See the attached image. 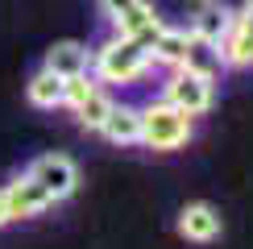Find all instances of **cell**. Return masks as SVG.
Segmentation results:
<instances>
[{
    "label": "cell",
    "instance_id": "ac0fdd59",
    "mask_svg": "<svg viewBox=\"0 0 253 249\" xmlns=\"http://www.w3.org/2000/svg\"><path fill=\"white\" fill-rule=\"evenodd\" d=\"M237 17H241V21H245V25H253V0H245V4H241V8H237Z\"/></svg>",
    "mask_w": 253,
    "mask_h": 249
},
{
    "label": "cell",
    "instance_id": "6da1fadb",
    "mask_svg": "<svg viewBox=\"0 0 253 249\" xmlns=\"http://www.w3.org/2000/svg\"><path fill=\"white\" fill-rule=\"evenodd\" d=\"M150 71H154V62H150L141 42L108 34L104 42L91 46V75H96L104 87H133V83L145 79Z\"/></svg>",
    "mask_w": 253,
    "mask_h": 249
},
{
    "label": "cell",
    "instance_id": "30bf717a",
    "mask_svg": "<svg viewBox=\"0 0 253 249\" xmlns=\"http://www.w3.org/2000/svg\"><path fill=\"white\" fill-rule=\"evenodd\" d=\"M108 25H112V34H117V38H129V42H141V46H150L166 21L158 17V8L150 4V0H141V4H133L129 13H121L117 21H108Z\"/></svg>",
    "mask_w": 253,
    "mask_h": 249
},
{
    "label": "cell",
    "instance_id": "2e32d148",
    "mask_svg": "<svg viewBox=\"0 0 253 249\" xmlns=\"http://www.w3.org/2000/svg\"><path fill=\"white\" fill-rule=\"evenodd\" d=\"M133 4H141V0H96V13H100L104 21H117L121 13H129Z\"/></svg>",
    "mask_w": 253,
    "mask_h": 249
},
{
    "label": "cell",
    "instance_id": "5b68a950",
    "mask_svg": "<svg viewBox=\"0 0 253 249\" xmlns=\"http://www.w3.org/2000/svg\"><path fill=\"white\" fill-rule=\"evenodd\" d=\"M174 233L191 245H212L220 233H224V220H220V208L208 204V200H195V204H183L174 216Z\"/></svg>",
    "mask_w": 253,
    "mask_h": 249
},
{
    "label": "cell",
    "instance_id": "7c38bea8",
    "mask_svg": "<svg viewBox=\"0 0 253 249\" xmlns=\"http://www.w3.org/2000/svg\"><path fill=\"white\" fill-rule=\"evenodd\" d=\"M220 58H224V71H245L253 67V25H245V21H233V29H228L224 38L216 42Z\"/></svg>",
    "mask_w": 253,
    "mask_h": 249
},
{
    "label": "cell",
    "instance_id": "ba28073f",
    "mask_svg": "<svg viewBox=\"0 0 253 249\" xmlns=\"http://www.w3.org/2000/svg\"><path fill=\"white\" fill-rule=\"evenodd\" d=\"M42 67L54 71L58 79H71V75H87L91 71V46L87 42H75V38H62L42 54Z\"/></svg>",
    "mask_w": 253,
    "mask_h": 249
},
{
    "label": "cell",
    "instance_id": "7a4b0ae2",
    "mask_svg": "<svg viewBox=\"0 0 253 249\" xmlns=\"http://www.w3.org/2000/svg\"><path fill=\"white\" fill-rule=\"evenodd\" d=\"M195 137V121L187 112H178L174 104H166L162 96L141 104V145L154 154H174Z\"/></svg>",
    "mask_w": 253,
    "mask_h": 249
},
{
    "label": "cell",
    "instance_id": "277c9868",
    "mask_svg": "<svg viewBox=\"0 0 253 249\" xmlns=\"http://www.w3.org/2000/svg\"><path fill=\"white\" fill-rule=\"evenodd\" d=\"M25 174H29V179H34L54 204H67L71 195L79 191V183H83L79 162L71 158V154H54V150H50V154H38V158L25 166Z\"/></svg>",
    "mask_w": 253,
    "mask_h": 249
},
{
    "label": "cell",
    "instance_id": "9c48e42d",
    "mask_svg": "<svg viewBox=\"0 0 253 249\" xmlns=\"http://www.w3.org/2000/svg\"><path fill=\"white\" fill-rule=\"evenodd\" d=\"M187 50H191V29H187V25H162V29H158V38L145 46V54H150L154 67L174 71V67H183V62H187Z\"/></svg>",
    "mask_w": 253,
    "mask_h": 249
},
{
    "label": "cell",
    "instance_id": "9a60e30c",
    "mask_svg": "<svg viewBox=\"0 0 253 249\" xmlns=\"http://www.w3.org/2000/svg\"><path fill=\"white\" fill-rule=\"evenodd\" d=\"M187 71H195V75H204V79H220L224 75V58H220V50H216V42H204V38H191V50H187V62H183Z\"/></svg>",
    "mask_w": 253,
    "mask_h": 249
},
{
    "label": "cell",
    "instance_id": "5bb4252c",
    "mask_svg": "<svg viewBox=\"0 0 253 249\" xmlns=\"http://www.w3.org/2000/svg\"><path fill=\"white\" fill-rule=\"evenodd\" d=\"M112 104H117V100H112V91L100 83V87L91 91L83 104H75V108H71V117H75V124H79L83 133H100L104 121H108V112H112Z\"/></svg>",
    "mask_w": 253,
    "mask_h": 249
},
{
    "label": "cell",
    "instance_id": "3957f363",
    "mask_svg": "<svg viewBox=\"0 0 253 249\" xmlns=\"http://www.w3.org/2000/svg\"><path fill=\"white\" fill-rule=\"evenodd\" d=\"M162 100L174 104L178 112H187L195 121V117H204V112L216 108V83L195 75V71H187V67H174L162 79Z\"/></svg>",
    "mask_w": 253,
    "mask_h": 249
},
{
    "label": "cell",
    "instance_id": "52a82bcc",
    "mask_svg": "<svg viewBox=\"0 0 253 249\" xmlns=\"http://www.w3.org/2000/svg\"><path fill=\"white\" fill-rule=\"evenodd\" d=\"M233 21H237V8H228L224 0H191L187 4V29H191V38L220 42L233 29Z\"/></svg>",
    "mask_w": 253,
    "mask_h": 249
},
{
    "label": "cell",
    "instance_id": "4fadbf2b",
    "mask_svg": "<svg viewBox=\"0 0 253 249\" xmlns=\"http://www.w3.org/2000/svg\"><path fill=\"white\" fill-rule=\"evenodd\" d=\"M25 104H29V108H38V112L62 108V79L54 75V71L38 67L34 75L25 79Z\"/></svg>",
    "mask_w": 253,
    "mask_h": 249
},
{
    "label": "cell",
    "instance_id": "8fae6325",
    "mask_svg": "<svg viewBox=\"0 0 253 249\" xmlns=\"http://www.w3.org/2000/svg\"><path fill=\"white\" fill-rule=\"evenodd\" d=\"M100 137L117 150H129V145H141V108L137 104H112L108 121H104Z\"/></svg>",
    "mask_w": 253,
    "mask_h": 249
},
{
    "label": "cell",
    "instance_id": "8992f818",
    "mask_svg": "<svg viewBox=\"0 0 253 249\" xmlns=\"http://www.w3.org/2000/svg\"><path fill=\"white\" fill-rule=\"evenodd\" d=\"M4 200H8V216H13V224L21 220H38V216H46L50 208H54V200H50L42 187L29 179L25 170L13 174V179L4 183Z\"/></svg>",
    "mask_w": 253,
    "mask_h": 249
},
{
    "label": "cell",
    "instance_id": "e0dca14e",
    "mask_svg": "<svg viewBox=\"0 0 253 249\" xmlns=\"http://www.w3.org/2000/svg\"><path fill=\"white\" fill-rule=\"evenodd\" d=\"M13 224V216H8V200H4V183H0V233Z\"/></svg>",
    "mask_w": 253,
    "mask_h": 249
}]
</instances>
